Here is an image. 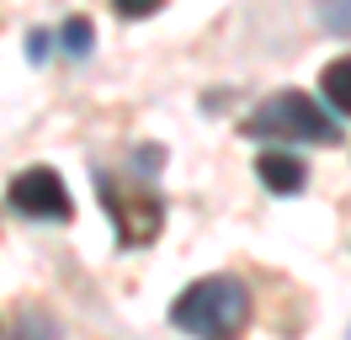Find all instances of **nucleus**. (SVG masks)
Returning <instances> with one entry per match:
<instances>
[{
  "label": "nucleus",
  "mask_w": 351,
  "mask_h": 340,
  "mask_svg": "<svg viewBox=\"0 0 351 340\" xmlns=\"http://www.w3.org/2000/svg\"><path fill=\"white\" fill-rule=\"evenodd\" d=\"M319 90H325V101L335 106L341 117H351V53H346V59H335V64H325Z\"/></svg>",
  "instance_id": "423d86ee"
},
{
  "label": "nucleus",
  "mask_w": 351,
  "mask_h": 340,
  "mask_svg": "<svg viewBox=\"0 0 351 340\" xmlns=\"http://www.w3.org/2000/svg\"><path fill=\"white\" fill-rule=\"evenodd\" d=\"M256 175H261V186L282 191V197L304 186V165H298L293 154H261V160H256Z\"/></svg>",
  "instance_id": "39448f33"
},
{
  "label": "nucleus",
  "mask_w": 351,
  "mask_h": 340,
  "mask_svg": "<svg viewBox=\"0 0 351 340\" xmlns=\"http://www.w3.org/2000/svg\"><path fill=\"white\" fill-rule=\"evenodd\" d=\"M245 133L256 138H282V144H335L341 127L330 123V112L319 101H308L304 90H277L266 96L250 117H245Z\"/></svg>",
  "instance_id": "f03ea898"
},
{
  "label": "nucleus",
  "mask_w": 351,
  "mask_h": 340,
  "mask_svg": "<svg viewBox=\"0 0 351 340\" xmlns=\"http://www.w3.org/2000/svg\"><path fill=\"white\" fill-rule=\"evenodd\" d=\"M250 314V293L240 276H202L171 303V324L186 335H234Z\"/></svg>",
  "instance_id": "f257e3e1"
},
{
  "label": "nucleus",
  "mask_w": 351,
  "mask_h": 340,
  "mask_svg": "<svg viewBox=\"0 0 351 340\" xmlns=\"http://www.w3.org/2000/svg\"><path fill=\"white\" fill-rule=\"evenodd\" d=\"M11 208L22 212V218H53V223H64L69 212H75V202H69L64 181L48 165H32L11 181Z\"/></svg>",
  "instance_id": "7ed1b4c3"
},
{
  "label": "nucleus",
  "mask_w": 351,
  "mask_h": 340,
  "mask_svg": "<svg viewBox=\"0 0 351 340\" xmlns=\"http://www.w3.org/2000/svg\"><path fill=\"white\" fill-rule=\"evenodd\" d=\"M112 5H117V16H154V11H160V5H165V0H112Z\"/></svg>",
  "instance_id": "1a4fd4ad"
},
{
  "label": "nucleus",
  "mask_w": 351,
  "mask_h": 340,
  "mask_svg": "<svg viewBox=\"0 0 351 340\" xmlns=\"http://www.w3.org/2000/svg\"><path fill=\"white\" fill-rule=\"evenodd\" d=\"M319 21H325L330 32L351 38V0H319Z\"/></svg>",
  "instance_id": "6e6552de"
},
{
  "label": "nucleus",
  "mask_w": 351,
  "mask_h": 340,
  "mask_svg": "<svg viewBox=\"0 0 351 340\" xmlns=\"http://www.w3.org/2000/svg\"><path fill=\"white\" fill-rule=\"evenodd\" d=\"M90 38H96V32H90V21H86V16H75V21H64L59 48H64V53H90Z\"/></svg>",
  "instance_id": "0eeeda50"
},
{
  "label": "nucleus",
  "mask_w": 351,
  "mask_h": 340,
  "mask_svg": "<svg viewBox=\"0 0 351 340\" xmlns=\"http://www.w3.org/2000/svg\"><path fill=\"white\" fill-rule=\"evenodd\" d=\"M96 186H101V202H107L123 245H144V239H154V229H160V202H154V197H123L112 175H96Z\"/></svg>",
  "instance_id": "20e7f679"
}]
</instances>
